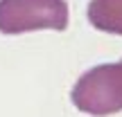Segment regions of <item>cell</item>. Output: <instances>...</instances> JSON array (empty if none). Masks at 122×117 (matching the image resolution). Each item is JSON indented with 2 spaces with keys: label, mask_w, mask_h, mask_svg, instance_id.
I'll return each mask as SVG.
<instances>
[{
  "label": "cell",
  "mask_w": 122,
  "mask_h": 117,
  "mask_svg": "<svg viewBox=\"0 0 122 117\" xmlns=\"http://www.w3.org/2000/svg\"><path fill=\"white\" fill-rule=\"evenodd\" d=\"M70 101L79 113L91 117L122 113V59L93 65L79 74L70 88Z\"/></svg>",
  "instance_id": "cell-1"
},
{
  "label": "cell",
  "mask_w": 122,
  "mask_h": 117,
  "mask_svg": "<svg viewBox=\"0 0 122 117\" xmlns=\"http://www.w3.org/2000/svg\"><path fill=\"white\" fill-rule=\"evenodd\" d=\"M68 23V0H0V34L5 36L41 29L63 32Z\"/></svg>",
  "instance_id": "cell-2"
},
{
  "label": "cell",
  "mask_w": 122,
  "mask_h": 117,
  "mask_svg": "<svg viewBox=\"0 0 122 117\" xmlns=\"http://www.w3.org/2000/svg\"><path fill=\"white\" fill-rule=\"evenodd\" d=\"M86 18L97 32L122 36V0H88Z\"/></svg>",
  "instance_id": "cell-3"
}]
</instances>
